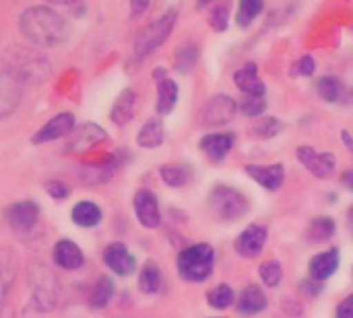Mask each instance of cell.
<instances>
[{
    "label": "cell",
    "mask_w": 353,
    "mask_h": 318,
    "mask_svg": "<svg viewBox=\"0 0 353 318\" xmlns=\"http://www.w3.org/2000/svg\"><path fill=\"white\" fill-rule=\"evenodd\" d=\"M21 31L31 43L52 48L66 39L68 27L56 10L48 6H31L21 14Z\"/></svg>",
    "instance_id": "6da1fadb"
},
{
    "label": "cell",
    "mask_w": 353,
    "mask_h": 318,
    "mask_svg": "<svg viewBox=\"0 0 353 318\" xmlns=\"http://www.w3.org/2000/svg\"><path fill=\"white\" fill-rule=\"evenodd\" d=\"M215 265V250L211 244H192L178 255V273L190 284H203L211 277Z\"/></svg>",
    "instance_id": "7a4b0ae2"
},
{
    "label": "cell",
    "mask_w": 353,
    "mask_h": 318,
    "mask_svg": "<svg viewBox=\"0 0 353 318\" xmlns=\"http://www.w3.org/2000/svg\"><path fill=\"white\" fill-rule=\"evenodd\" d=\"M176 17H178V10L170 8L137 35V39H134V58L137 60L151 56L170 37V33L176 25Z\"/></svg>",
    "instance_id": "3957f363"
},
{
    "label": "cell",
    "mask_w": 353,
    "mask_h": 318,
    "mask_svg": "<svg viewBox=\"0 0 353 318\" xmlns=\"http://www.w3.org/2000/svg\"><path fill=\"white\" fill-rule=\"evenodd\" d=\"M211 209L219 219L236 221V219H242L248 213L250 203L240 190H236L232 186H225V184H217L211 190Z\"/></svg>",
    "instance_id": "277c9868"
},
{
    "label": "cell",
    "mask_w": 353,
    "mask_h": 318,
    "mask_svg": "<svg viewBox=\"0 0 353 318\" xmlns=\"http://www.w3.org/2000/svg\"><path fill=\"white\" fill-rule=\"evenodd\" d=\"M23 79L8 66L0 68V120L10 116L23 97Z\"/></svg>",
    "instance_id": "5b68a950"
},
{
    "label": "cell",
    "mask_w": 353,
    "mask_h": 318,
    "mask_svg": "<svg viewBox=\"0 0 353 318\" xmlns=\"http://www.w3.org/2000/svg\"><path fill=\"white\" fill-rule=\"evenodd\" d=\"M238 114V101H234L230 95H213L201 110V122L205 126H223L234 120Z\"/></svg>",
    "instance_id": "8992f818"
},
{
    "label": "cell",
    "mask_w": 353,
    "mask_h": 318,
    "mask_svg": "<svg viewBox=\"0 0 353 318\" xmlns=\"http://www.w3.org/2000/svg\"><path fill=\"white\" fill-rule=\"evenodd\" d=\"M8 56H12L8 60V68L14 70L23 81H27L29 77H41L48 70V62L31 50H23V48H12L8 52Z\"/></svg>",
    "instance_id": "52a82bcc"
},
{
    "label": "cell",
    "mask_w": 353,
    "mask_h": 318,
    "mask_svg": "<svg viewBox=\"0 0 353 318\" xmlns=\"http://www.w3.org/2000/svg\"><path fill=\"white\" fill-rule=\"evenodd\" d=\"M298 161L316 178H331L337 168V159L333 153H319L310 145H300L296 151Z\"/></svg>",
    "instance_id": "ba28073f"
},
{
    "label": "cell",
    "mask_w": 353,
    "mask_h": 318,
    "mask_svg": "<svg viewBox=\"0 0 353 318\" xmlns=\"http://www.w3.org/2000/svg\"><path fill=\"white\" fill-rule=\"evenodd\" d=\"M267 238H269V230L261 223H252L236 238L234 248L244 259H256L265 250Z\"/></svg>",
    "instance_id": "9c48e42d"
},
{
    "label": "cell",
    "mask_w": 353,
    "mask_h": 318,
    "mask_svg": "<svg viewBox=\"0 0 353 318\" xmlns=\"http://www.w3.org/2000/svg\"><path fill=\"white\" fill-rule=\"evenodd\" d=\"M134 207V215L139 219V223L147 230H155L161 223V213H159V203L157 197L151 190H139L134 195L132 201Z\"/></svg>",
    "instance_id": "30bf717a"
},
{
    "label": "cell",
    "mask_w": 353,
    "mask_h": 318,
    "mask_svg": "<svg viewBox=\"0 0 353 318\" xmlns=\"http://www.w3.org/2000/svg\"><path fill=\"white\" fill-rule=\"evenodd\" d=\"M108 139L105 130L97 124H83L81 128L70 132V141H68V153H87L93 147H97L99 143H103Z\"/></svg>",
    "instance_id": "8fae6325"
},
{
    "label": "cell",
    "mask_w": 353,
    "mask_h": 318,
    "mask_svg": "<svg viewBox=\"0 0 353 318\" xmlns=\"http://www.w3.org/2000/svg\"><path fill=\"white\" fill-rule=\"evenodd\" d=\"M74 130V116L70 112H60L58 116H54L50 122H46L35 135H33V143L41 145V143H50L56 139H62L66 135H70Z\"/></svg>",
    "instance_id": "7c38bea8"
},
{
    "label": "cell",
    "mask_w": 353,
    "mask_h": 318,
    "mask_svg": "<svg viewBox=\"0 0 353 318\" xmlns=\"http://www.w3.org/2000/svg\"><path fill=\"white\" fill-rule=\"evenodd\" d=\"M246 174L261 184L265 190H279L285 182V168L283 163H271V166H246Z\"/></svg>",
    "instance_id": "4fadbf2b"
},
{
    "label": "cell",
    "mask_w": 353,
    "mask_h": 318,
    "mask_svg": "<svg viewBox=\"0 0 353 318\" xmlns=\"http://www.w3.org/2000/svg\"><path fill=\"white\" fill-rule=\"evenodd\" d=\"M103 263L108 265V269H112L116 275H130L137 269V261L134 257L128 252V248L122 242H112L108 244V248L103 250Z\"/></svg>",
    "instance_id": "5bb4252c"
},
{
    "label": "cell",
    "mask_w": 353,
    "mask_h": 318,
    "mask_svg": "<svg viewBox=\"0 0 353 318\" xmlns=\"http://www.w3.org/2000/svg\"><path fill=\"white\" fill-rule=\"evenodd\" d=\"M339 250L337 248H329L325 252H319L310 259V265H308V273H310V279L323 284L327 281L329 277H333L339 269Z\"/></svg>",
    "instance_id": "9a60e30c"
},
{
    "label": "cell",
    "mask_w": 353,
    "mask_h": 318,
    "mask_svg": "<svg viewBox=\"0 0 353 318\" xmlns=\"http://www.w3.org/2000/svg\"><path fill=\"white\" fill-rule=\"evenodd\" d=\"M234 85L244 93V95H254V97H265L267 87L259 77V66L254 62H246L242 68L234 72Z\"/></svg>",
    "instance_id": "2e32d148"
},
{
    "label": "cell",
    "mask_w": 353,
    "mask_h": 318,
    "mask_svg": "<svg viewBox=\"0 0 353 318\" xmlns=\"http://www.w3.org/2000/svg\"><path fill=\"white\" fill-rule=\"evenodd\" d=\"M236 135L234 132H209L201 139V149L211 161H221L234 147Z\"/></svg>",
    "instance_id": "e0dca14e"
},
{
    "label": "cell",
    "mask_w": 353,
    "mask_h": 318,
    "mask_svg": "<svg viewBox=\"0 0 353 318\" xmlns=\"http://www.w3.org/2000/svg\"><path fill=\"white\" fill-rule=\"evenodd\" d=\"M39 219V207L31 201L17 203L8 209V223L17 232H29Z\"/></svg>",
    "instance_id": "ac0fdd59"
},
{
    "label": "cell",
    "mask_w": 353,
    "mask_h": 318,
    "mask_svg": "<svg viewBox=\"0 0 353 318\" xmlns=\"http://www.w3.org/2000/svg\"><path fill=\"white\" fill-rule=\"evenodd\" d=\"M52 259L64 271H77L85 263V257H83L81 248L72 240H58L56 246H54Z\"/></svg>",
    "instance_id": "d6986e66"
},
{
    "label": "cell",
    "mask_w": 353,
    "mask_h": 318,
    "mask_svg": "<svg viewBox=\"0 0 353 318\" xmlns=\"http://www.w3.org/2000/svg\"><path fill=\"white\" fill-rule=\"evenodd\" d=\"M267 308V296L259 286H246L238 296V312L244 317L259 315Z\"/></svg>",
    "instance_id": "ffe728a7"
},
{
    "label": "cell",
    "mask_w": 353,
    "mask_h": 318,
    "mask_svg": "<svg viewBox=\"0 0 353 318\" xmlns=\"http://www.w3.org/2000/svg\"><path fill=\"white\" fill-rule=\"evenodd\" d=\"M134 106H137V93L132 89H124L112 106V114H110L112 120L120 126L128 124L134 116Z\"/></svg>",
    "instance_id": "44dd1931"
},
{
    "label": "cell",
    "mask_w": 353,
    "mask_h": 318,
    "mask_svg": "<svg viewBox=\"0 0 353 318\" xmlns=\"http://www.w3.org/2000/svg\"><path fill=\"white\" fill-rule=\"evenodd\" d=\"M178 103V85L172 79H161L157 81V114L168 116L174 112Z\"/></svg>",
    "instance_id": "7402d4cb"
},
{
    "label": "cell",
    "mask_w": 353,
    "mask_h": 318,
    "mask_svg": "<svg viewBox=\"0 0 353 318\" xmlns=\"http://www.w3.org/2000/svg\"><path fill=\"white\" fill-rule=\"evenodd\" d=\"M161 284H163V275H161V269L157 267L155 261H147L139 273V290L145 294V296H153L161 290Z\"/></svg>",
    "instance_id": "603a6c76"
},
{
    "label": "cell",
    "mask_w": 353,
    "mask_h": 318,
    "mask_svg": "<svg viewBox=\"0 0 353 318\" xmlns=\"http://www.w3.org/2000/svg\"><path fill=\"white\" fill-rule=\"evenodd\" d=\"M163 139H165V130H163L161 120H157V118L147 120V122L143 124V128L139 130V135H137V143H139L141 147H145V149H155V147H159V145L163 143Z\"/></svg>",
    "instance_id": "cb8c5ba5"
},
{
    "label": "cell",
    "mask_w": 353,
    "mask_h": 318,
    "mask_svg": "<svg viewBox=\"0 0 353 318\" xmlns=\"http://www.w3.org/2000/svg\"><path fill=\"white\" fill-rule=\"evenodd\" d=\"M72 221L79 228H95L101 221V209L91 201H81L72 207Z\"/></svg>",
    "instance_id": "d4e9b609"
},
{
    "label": "cell",
    "mask_w": 353,
    "mask_h": 318,
    "mask_svg": "<svg viewBox=\"0 0 353 318\" xmlns=\"http://www.w3.org/2000/svg\"><path fill=\"white\" fill-rule=\"evenodd\" d=\"M112 298H114V281L110 277H99L89 292V306L95 310L105 308Z\"/></svg>",
    "instance_id": "484cf974"
},
{
    "label": "cell",
    "mask_w": 353,
    "mask_h": 318,
    "mask_svg": "<svg viewBox=\"0 0 353 318\" xmlns=\"http://www.w3.org/2000/svg\"><path fill=\"white\" fill-rule=\"evenodd\" d=\"M316 93L323 101L327 103H337L343 99V93H345V87L343 83L337 79V77H321L316 81Z\"/></svg>",
    "instance_id": "4316f807"
},
{
    "label": "cell",
    "mask_w": 353,
    "mask_h": 318,
    "mask_svg": "<svg viewBox=\"0 0 353 318\" xmlns=\"http://www.w3.org/2000/svg\"><path fill=\"white\" fill-rule=\"evenodd\" d=\"M335 221L327 215H321V217H314L310 221V228H308V238L312 242H327L335 236Z\"/></svg>",
    "instance_id": "83f0119b"
},
{
    "label": "cell",
    "mask_w": 353,
    "mask_h": 318,
    "mask_svg": "<svg viewBox=\"0 0 353 318\" xmlns=\"http://www.w3.org/2000/svg\"><path fill=\"white\" fill-rule=\"evenodd\" d=\"M265 8V0H240L238 4V14H236V23L238 27L246 29L254 23V19L263 12Z\"/></svg>",
    "instance_id": "f1b7e54d"
},
{
    "label": "cell",
    "mask_w": 353,
    "mask_h": 318,
    "mask_svg": "<svg viewBox=\"0 0 353 318\" xmlns=\"http://www.w3.org/2000/svg\"><path fill=\"white\" fill-rule=\"evenodd\" d=\"M159 174H161V180L168 186H172V188H180V186H184L190 180V172L182 163H165L159 170Z\"/></svg>",
    "instance_id": "f546056e"
},
{
    "label": "cell",
    "mask_w": 353,
    "mask_h": 318,
    "mask_svg": "<svg viewBox=\"0 0 353 318\" xmlns=\"http://www.w3.org/2000/svg\"><path fill=\"white\" fill-rule=\"evenodd\" d=\"M230 12H232V0H219L213 4V8L209 12V25L213 27V31H217V33L228 31Z\"/></svg>",
    "instance_id": "4dcf8cb0"
},
{
    "label": "cell",
    "mask_w": 353,
    "mask_h": 318,
    "mask_svg": "<svg viewBox=\"0 0 353 318\" xmlns=\"http://www.w3.org/2000/svg\"><path fill=\"white\" fill-rule=\"evenodd\" d=\"M14 259L8 250H0V304L6 298L14 279Z\"/></svg>",
    "instance_id": "1f68e13d"
},
{
    "label": "cell",
    "mask_w": 353,
    "mask_h": 318,
    "mask_svg": "<svg viewBox=\"0 0 353 318\" xmlns=\"http://www.w3.org/2000/svg\"><path fill=\"white\" fill-rule=\"evenodd\" d=\"M234 300H236V294H234V290H232L228 284H219V286H215V288L207 294L209 306H213V308H217V310L230 308V306L234 304Z\"/></svg>",
    "instance_id": "d6a6232c"
},
{
    "label": "cell",
    "mask_w": 353,
    "mask_h": 318,
    "mask_svg": "<svg viewBox=\"0 0 353 318\" xmlns=\"http://www.w3.org/2000/svg\"><path fill=\"white\" fill-rule=\"evenodd\" d=\"M283 130V122L275 116H261V120L252 126V135L261 139H273Z\"/></svg>",
    "instance_id": "836d02e7"
},
{
    "label": "cell",
    "mask_w": 353,
    "mask_h": 318,
    "mask_svg": "<svg viewBox=\"0 0 353 318\" xmlns=\"http://www.w3.org/2000/svg\"><path fill=\"white\" fill-rule=\"evenodd\" d=\"M259 275L267 288H277L283 279V269L279 261H265L259 269Z\"/></svg>",
    "instance_id": "e575fe53"
},
{
    "label": "cell",
    "mask_w": 353,
    "mask_h": 318,
    "mask_svg": "<svg viewBox=\"0 0 353 318\" xmlns=\"http://www.w3.org/2000/svg\"><path fill=\"white\" fill-rule=\"evenodd\" d=\"M196 60H199V48H196L194 43H186V46H182V48L176 52V68H178L180 72L192 70L194 64H196Z\"/></svg>",
    "instance_id": "d590c367"
},
{
    "label": "cell",
    "mask_w": 353,
    "mask_h": 318,
    "mask_svg": "<svg viewBox=\"0 0 353 318\" xmlns=\"http://www.w3.org/2000/svg\"><path fill=\"white\" fill-rule=\"evenodd\" d=\"M238 110L246 116V118H261L267 110V99L265 97H254V95H246L240 103Z\"/></svg>",
    "instance_id": "8d00e7d4"
},
{
    "label": "cell",
    "mask_w": 353,
    "mask_h": 318,
    "mask_svg": "<svg viewBox=\"0 0 353 318\" xmlns=\"http://www.w3.org/2000/svg\"><path fill=\"white\" fill-rule=\"evenodd\" d=\"M316 70V62L312 56H302L296 64H294V72L300 77H312Z\"/></svg>",
    "instance_id": "74e56055"
},
{
    "label": "cell",
    "mask_w": 353,
    "mask_h": 318,
    "mask_svg": "<svg viewBox=\"0 0 353 318\" xmlns=\"http://www.w3.org/2000/svg\"><path fill=\"white\" fill-rule=\"evenodd\" d=\"M46 190H48V195H50L52 199H56V201H62V199H66V197L70 195L68 184H64V182H60V180H50V182L46 184Z\"/></svg>",
    "instance_id": "f35d334b"
},
{
    "label": "cell",
    "mask_w": 353,
    "mask_h": 318,
    "mask_svg": "<svg viewBox=\"0 0 353 318\" xmlns=\"http://www.w3.org/2000/svg\"><path fill=\"white\" fill-rule=\"evenodd\" d=\"M300 292L304 294V296H308V298H316L321 292H323V284H319V281H314V279H304L302 284H300Z\"/></svg>",
    "instance_id": "ab89813d"
},
{
    "label": "cell",
    "mask_w": 353,
    "mask_h": 318,
    "mask_svg": "<svg viewBox=\"0 0 353 318\" xmlns=\"http://www.w3.org/2000/svg\"><path fill=\"white\" fill-rule=\"evenodd\" d=\"M337 318H353V294L341 300V304L337 306Z\"/></svg>",
    "instance_id": "60d3db41"
},
{
    "label": "cell",
    "mask_w": 353,
    "mask_h": 318,
    "mask_svg": "<svg viewBox=\"0 0 353 318\" xmlns=\"http://www.w3.org/2000/svg\"><path fill=\"white\" fill-rule=\"evenodd\" d=\"M151 0H130V12L132 17H141L149 8Z\"/></svg>",
    "instance_id": "b9f144b4"
},
{
    "label": "cell",
    "mask_w": 353,
    "mask_h": 318,
    "mask_svg": "<svg viewBox=\"0 0 353 318\" xmlns=\"http://www.w3.org/2000/svg\"><path fill=\"white\" fill-rule=\"evenodd\" d=\"M341 184H343L350 192H353V170H347V172L341 174Z\"/></svg>",
    "instance_id": "7bdbcfd3"
},
{
    "label": "cell",
    "mask_w": 353,
    "mask_h": 318,
    "mask_svg": "<svg viewBox=\"0 0 353 318\" xmlns=\"http://www.w3.org/2000/svg\"><path fill=\"white\" fill-rule=\"evenodd\" d=\"M341 141H343V145L347 147V151L353 153V137L350 135V130H341Z\"/></svg>",
    "instance_id": "ee69618b"
},
{
    "label": "cell",
    "mask_w": 353,
    "mask_h": 318,
    "mask_svg": "<svg viewBox=\"0 0 353 318\" xmlns=\"http://www.w3.org/2000/svg\"><path fill=\"white\" fill-rule=\"evenodd\" d=\"M347 230L353 236V205H350V209H347Z\"/></svg>",
    "instance_id": "f6af8a7d"
},
{
    "label": "cell",
    "mask_w": 353,
    "mask_h": 318,
    "mask_svg": "<svg viewBox=\"0 0 353 318\" xmlns=\"http://www.w3.org/2000/svg\"><path fill=\"white\" fill-rule=\"evenodd\" d=\"M50 2H56V4H74L79 0H50Z\"/></svg>",
    "instance_id": "bcb514c9"
},
{
    "label": "cell",
    "mask_w": 353,
    "mask_h": 318,
    "mask_svg": "<svg viewBox=\"0 0 353 318\" xmlns=\"http://www.w3.org/2000/svg\"><path fill=\"white\" fill-rule=\"evenodd\" d=\"M209 2H213V0H199V2H196V4H199V6H201V8H203V6H205V4H209Z\"/></svg>",
    "instance_id": "7dc6e473"
},
{
    "label": "cell",
    "mask_w": 353,
    "mask_h": 318,
    "mask_svg": "<svg viewBox=\"0 0 353 318\" xmlns=\"http://www.w3.org/2000/svg\"><path fill=\"white\" fill-rule=\"evenodd\" d=\"M0 318H12L8 312H0Z\"/></svg>",
    "instance_id": "c3c4849f"
}]
</instances>
